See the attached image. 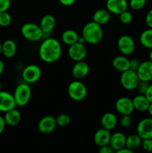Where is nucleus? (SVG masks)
<instances>
[{
    "label": "nucleus",
    "mask_w": 152,
    "mask_h": 153,
    "mask_svg": "<svg viewBox=\"0 0 152 153\" xmlns=\"http://www.w3.org/2000/svg\"><path fill=\"white\" fill-rule=\"evenodd\" d=\"M62 54L61 43L55 38H46L42 42L39 48V55L42 61L54 63L60 59Z\"/></svg>",
    "instance_id": "f257e3e1"
},
{
    "label": "nucleus",
    "mask_w": 152,
    "mask_h": 153,
    "mask_svg": "<svg viewBox=\"0 0 152 153\" xmlns=\"http://www.w3.org/2000/svg\"><path fill=\"white\" fill-rule=\"evenodd\" d=\"M82 37L86 43L89 44H97L103 37V30L101 25L94 21L86 23L82 30Z\"/></svg>",
    "instance_id": "f03ea898"
},
{
    "label": "nucleus",
    "mask_w": 152,
    "mask_h": 153,
    "mask_svg": "<svg viewBox=\"0 0 152 153\" xmlns=\"http://www.w3.org/2000/svg\"><path fill=\"white\" fill-rule=\"evenodd\" d=\"M13 98L16 106L23 107L29 102L31 97V89L28 83H21L16 86L13 92Z\"/></svg>",
    "instance_id": "7ed1b4c3"
},
{
    "label": "nucleus",
    "mask_w": 152,
    "mask_h": 153,
    "mask_svg": "<svg viewBox=\"0 0 152 153\" xmlns=\"http://www.w3.org/2000/svg\"><path fill=\"white\" fill-rule=\"evenodd\" d=\"M21 34L24 38L28 41L37 42L41 40L44 36L40 25L32 22H27L21 27Z\"/></svg>",
    "instance_id": "20e7f679"
},
{
    "label": "nucleus",
    "mask_w": 152,
    "mask_h": 153,
    "mask_svg": "<svg viewBox=\"0 0 152 153\" xmlns=\"http://www.w3.org/2000/svg\"><path fill=\"white\" fill-rule=\"evenodd\" d=\"M67 93L72 100L80 102L86 98L87 95V89L84 84L76 79L69 85Z\"/></svg>",
    "instance_id": "39448f33"
},
{
    "label": "nucleus",
    "mask_w": 152,
    "mask_h": 153,
    "mask_svg": "<svg viewBox=\"0 0 152 153\" xmlns=\"http://www.w3.org/2000/svg\"><path fill=\"white\" fill-rule=\"evenodd\" d=\"M139 79L137 72L134 70H128L122 73L120 76V83L124 89L127 91H134L136 90Z\"/></svg>",
    "instance_id": "423d86ee"
},
{
    "label": "nucleus",
    "mask_w": 152,
    "mask_h": 153,
    "mask_svg": "<svg viewBox=\"0 0 152 153\" xmlns=\"http://www.w3.org/2000/svg\"><path fill=\"white\" fill-rule=\"evenodd\" d=\"M117 47L122 55L128 56L134 53L136 49V44L131 36L122 35L118 40Z\"/></svg>",
    "instance_id": "0eeeda50"
},
{
    "label": "nucleus",
    "mask_w": 152,
    "mask_h": 153,
    "mask_svg": "<svg viewBox=\"0 0 152 153\" xmlns=\"http://www.w3.org/2000/svg\"><path fill=\"white\" fill-rule=\"evenodd\" d=\"M42 72L40 67L35 64H30L22 70V79L25 83L34 84L41 77Z\"/></svg>",
    "instance_id": "6e6552de"
},
{
    "label": "nucleus",
    "mask_w": 152,
    "mask_h": 153,
    "mask_svg": "<svg viewBox=\"0 0 152 153\" xmlns=\"http://www.w3.org/2000/svg\"><path fill=\"white\" fill-rule=\"evenodd\" d=\"M86 54H87V50H86V47L85 46L84 43L77 42L74 44L69 46V57L75 62L83 61L86 58Z\"/></svg>",
    "instance_id": "1a4fd4ad"
},
{
    "label": "nucleus",
    "mask_w": 152,
    "mask_h": 153,
    "mask_svg": "<svg viewBox=\"0 0 152 153\" xmlns=\"http://www.w3.org/2000/svg\"><path fill=\"white\" fill-rule=\"evenodd\" d=\"M137 134L142 139L152 138V117H145L139 122L137 126Z\"/></svg>",
    "instance_id": "9d476101"
},
{
    "label": "nucleus",
    "mask_w": 152,
    "mask_h": 153,
    "mask_svg": "<svg viewBox=\"0 0 152 153\" xmlns=\"http://www.w3.org/2000/svg\"><path fill=\"white\" fill-rule=\"evenodd\" d=\"M115 108L116 110L122 115H131L135 110L132 100L128 97H121L118 99L115 103Z\"/></svg>",
    "instance_id": "9b49d317"
},
{
    "label": "nucleus",
    "mask_w": 152,
    "mask_h": 153,
    "mask_svg": "<svg viewBox=\"0 0 152 153\" xmlns=\"http://www.w3.org/2000/svg\"><path fill=\"white\" fill-rule=\"evenodd\" d=\"M16 106L13 94L7 91H0V112L5 113L16 108Z\"/></svg>",
    "instance_id": "f8f14e48"
},
{
    "label": "nucleus",
    "mask_w": 152,
    "mask_h": 153,
    "mask_svg": "<svg viewBox=\"0 0 152 153\" xmlns=\"http://www.w3.org/2000/svg\"><path fill=\"white\" fill-rule=\"evenodd\" d=\"M57 127L55 117L52 116H45L40 120L37 125L39 131L43 134H49L55 131Z\"/></svg>",
    "instance_id": "ddd939ff"
},
{
    "label": "nucleus",
    "mask_w": 152,
    "mask_h": 153,
    "mask_svg": "<svg viewBox=\"0 0 152 153\" xmlns=\"http://www.w3.org/2000/svg\"><path fill=\"white\" fill-rule=\"evenodd\" d=\"M128 8V2L127 0H107L106 1V9L113 14H120Z\"/></svg>",
    "instance_id": "4468645a"
},
{
    "label": "nucleus",
    "mask_w": 152,
    "mask_h": 153,
    "mask_svg": "<svg viewBox=\"0 0 152 153\" xmlns=\"http://www.w3.org/2000/svg\"><path fill=\"white\" fill-rule=\"evenodd\" d=\"M137 73L140 81L148 82L152 81V61L148 60L141 62Z\"/></svg>",
    "instance_id": "2eb2a0df"
},
{
    "label": "nucleus",
    "mask_w": 152,
    "mask_h": 153,
    "mask_svg": "<svg viewBox=\"0 0 152 153\" xmlns=\"http://www.w3.org/2000/svg\"><path fill=\"white\" fill-rule=\"evenodd\" d=\"M89 72V67L87 63L83 61H77L73 66L72 70V75L77 80L83 79L88 75Z\"/></svg>",
    "instance_id": "dca6fc26"
},
{
    "label": "nucleus",
    "mask_w": 152,
    "mask_h": 153,
    "mask_svg": "<svg viewBox=\"0 0 152 153\" xmlns=\"http://www.w3.org/2000/svg\"><path fill=\"white\" fill-rule=\"evenodd\" d=\"M110 131L104 128H99L95 132L93 136L94 143L98 147L109 144L110 140Z\"/></svg>",
    "instance_id": "f3484780"
},
{
    "label": "nucleus",
    "mask_w": 152,
    "mask_h": 153,
    "mask_svg": "<svg viewBox=\"0 0 152 153\" xmlns=\"http://www.w3.org/2000/svg\"><path fill=\"white\" fill-rule=\"evenodd\" d=\"M126 137L125 134L120 131H117L111 134L109 144L114 149L115 152H117L119 149L125 147L126 143Z\"/></svg>",
    "instance_id": "a211bd4d"
},
{
    "label": "nucleus",
    "mask_w": 152,
    "mask_h": 153,
    "mask_svg": "<svg viewBox=\"0 0 152 153\" xmlns=\"http://www.w3.org/2000/svg\"><path fill=\"white\" fill-rule=\"evenodd\" d=\"M101 124L102 128L111 131L114 129L118 124V119L116 114L112 112L104 114L101 118Z\"/></svg>",
    "instance_id": "6ab92c4d"
},
{
    "label": "nucleus",
    "mask_w": 152,
    "mask_h": 153,
    "mask_svg": "<svg viewBox=\"0 0 152 153\" xmlns=\"http://www.w3.org/2000/svg\"><path fill=\"white\" fill-rule=\"evenodd\" d=\"M56 20L55 16L52 14H46L41 18L40 22V27L45 34H49L55 28Z\"/></svg>",
    "instance_id": "aec40b11"
},
{
    "label": "nucleus",
    "mask_w": 152,
    "mask_h": 153,
    "mask_svg": "<svg viewBox=\"0 0 152 153\" xmlns=\"http://www.w3.org/2000/svg\"><path fill=\"white\" fill-rule=\"evenodd\" d=\"M112 65L116 71L123 73L126 70H130V59L125 55H118L113 58Z\"/></svg>",
    "instance_id": "412c9836"
},
{
    "label": "nucleus",
    "mask_w": 152,
    "mask_h": 153,
    "mask_svg": "<svg viewBox=\"0 0 152 153\" xmlns=\"http://www.w3.org/2000/svg\"><path fill=\"white\" fill-rule=\"evenodd\" d=\"M17 46L13 40L7 39L1 43V54L7 58H12L16 55Z\"/></svg>",
    "instance_id": "4be33fe9"
},
{
    "label": "nucleus",
    "mask_w": 152,
    "mask_h": 153,
    "mask_svg": "<svg viewBox=\"0 0 152 153\" xmlns=\"http://www.w3.org/2000/svg\"><path fill=\"white\" fill-rule=\"evenodd\" d=\"M6 125L9 126H16L21 121V114L16 108L5 112L4 115Z\"/></svg>",
    "instance_id": "5701e85b"
},
{
    "label": "nucleus",
    "mask_w": 152,
    "mask_h": 153,
    "mask_svg": "<svg viewBox=\"0 0 152 153\" xmlns=\"http://www.w3.org/2000/svg\"><path fill=\"white\" fill-rule=\"evenodd\" d=\"M132 101L134 109L140 112L147 111L151 103L144 94H138L133 99Z\"/></svg>",
    "instance_id": "b1692460"
},
{
    "label": "nucleus",
    "mask_w": 152,
    "mask_h": 153,
    "mask_svg": "<svg viewBox=\"0 0 152 153\" xmlns=\"http://www.w3.org/2000/svg\"><path fill=\"white\" fill-rule=\"evenodd\" d=\"M110 13L106 8H99L94 12L92 21L99 25H105L110 21Z\"/></svg>",
    "instance_id": "393cba45"
},
{
    "label": "nucleus",
    "mask_w": 152,
    "mask_h": 153,
    "mask_svg": "<svg viewBox=\"0 0 152 153\" xmlns=\"http://www.w3.org/2000/svg\"><path fill=\"white\" fill-rule=\"evenodd\" d=\"M79 35L75 31L72 29H67L61 34V40L66 45H72L78 41Z\"/></svg>",
    "instance_id": "a878e982"
},
{
    "label": "nucleus",
    "mask_w": 152,
    "mask_h": 153,
    "mask_svg": "<svg viewBox=\"0 0 152 153\" xmlns=\"http://www.w3.org/2000/svg\"><path fill=\"white\" fill-rule=\"evenodd\" d=\"M142 141V139L140 137V136L137 134H133L126 137V143L125 146L131 149L132 152L137 150L139 148L141 147Z\"/></svg>",
    "instance_id": "bb28decb"
},
{
    "label": "nucleus",
    "mask_w": 152,
    "mask_h": 153,
    "mask_svg": "<svg viewBox=\"0 0 152 153\" xmlns=\"http://www.w3.org/2000/svg\"><path fill=\"white\" fill-rule=\"evenodd\" d=\"M139 42L143 47L152 49V28H148L144 30L139 36Z\"/></svg>",
    "instance_id": "cd10ccee"
},
{
    "label": "nucleus",
    "mask_w": 152,
    "mask_h": 153,
    "mask_svg": "<svg viewBox=\"0 0 152 153\" xmlns=\"http://www.w3.org/2000/svg\"><path fill=\"white\" fill-rule=\"evenodd\" d=\"M57 126L60 127H66L69 126L71 123V117L67 114H60L55 117Z\"/></svg>",
    "instance_id": "c85d7f7f"
},
{
    "label": "nucleus",
    "mask_w": 152,
    "mask_h": 153,
    "mask_svg": "<svg viewBox=\"0 0 152 153\" xmlns=\"http://www.w3.org/2000/svg\"><path fill=\"white\" fill-rule=\"evenodd\" d=\"M12 22V17L7 11L0 12V26L7 27L10 25Z\"/></svg>",
    "instance_id": "c756f323"
},
{
    "label": "nucleus",
    "mask_w": 152,
    "mask_h": 153,
    "mask_svg": "<svg viewBox=\"0 0 152 153\" xmlns=\"http://www.w3.org/2000/svg\"><path fill=\"white\" fill-rule=\"evenodd\" d=\"M146 0H130L128 6H130L132 10H139L145 6Z\"/></svg>",
    "instance_id": "7c9ffc66"
},
{
    "label": "nucleus",
    "mask_w": 152,
    "mask_h": 153,
    "mask_svg": "<svg viewBox=\"0 0 152 153\" xmlns=\"http://www.w3.org/2000/svg\"><path fill=\"white\" fill-rule=\"evenodd\" d=\"M119 16L120 22H122V24H125V25L130 24L133 20L132 13L128 10H125L124 12L121 13L120 14H119Z\"/></svg>",
    "instance_id": "2f4dec72"
},
{
    "label": "nucleus",
    "mask_w": 152,
    "mask_h": 153,
    "mask_svg": "<svg viewBox=\"0 0 152 153\" xmlns=\"http://www.w3.org/2000/svg\"><path fill=\"white\" fill-rule=\"evenodd\" d=\"M132 123L133 120L131 115H122L120 120H119V124H120V126L122 128H129V127H131V125H132Z\"/></svg>",
    "instance_id": "473e14b6"
},
{
    "label": "nucleus",
    "mask_w": 152,
    "mask_h": 153,
    "mask_svg": "<svg viewBox=\"0 0 152 153\" xmlns=\"http://www.w3.org/2000/svg\"><path fill=\"white\" fill-rule=\"evenodd\" d=\"M141 146L145 152H152V138L142 139Z\"/></svg>",
    "instance_id": "72a5a7b5"
},
{
    "label": "nucleus",
    "mask_w": 152,
    "mask_h": 153,
    "mask_svg": "<svg viewBox=\"0 0 152 153\" xmlns=\"http://www.w3.org/2000/svg\"><path fill=\"white\" fill-rule=\"evenodd\" d=\"M149 82H144V81H139L136 90H137V92L139 93V94H145Z\"/></svg>",
    "instance_id": "f704fd0d"
},
{
    "label": "nucleus",
    "mask_w": 152,
    "mask_h": 153,
    "mask_svg": "<svg viewBox=\"0 0 152 153\" xmlns=\"http://www.w3.org/2000/svg\"><path fill=\"white\" fill-rule=\"evenodd\" d=\"M10 0H0V12L7 11L10 7Z\"/></svg>",
    "instance_id": "c9c22d12"
},
{
    "label": "nucleus",
    "mask_w": 152,
    "mask_h": 153,
    "mask_svg": "<svg viewBox=\"0 0 152 153\" xmlns=\"http://www.w3.org/2000/svg\"><path fill=\"white\" fill-rule=\"evenodd\" d=\"M140 64H141V62L138 59H137V58L130 59V70L137 72L139 67Z\"/></svg>",
    "instance_id": "e433bc0d"
},
{
    "label": "nucleus",
    "mask_w": 152,
    "mask_h": 153,
    "mask_svg": "<svg viewBox=\"0 0 152 153\" xmlns=\"http://www.w3.org/2000/svg\"><path fill=\"white\" fill-rule=\"evenodd\" d=\"M145 20V23L148 25V27L152 28V8L150 9L146 13Z\"/></svg>",
    "instance_id": "4c0bfd02"
},
{
    "label": "nucleus",
    "mask_w": 152,
    "mask_h": 153,
    "mask_svg": "<svg viewBox=\"0 0 152 153\" xmlns=\"http://www.w3.org/2000/svg\"><path fill=\"white\" fill-rule=\"evenodd\" d=\"M98 152L100 153H114L115 151L111 146H110V144L105 145V146H103L99 147V150Z\"/></svg>",
    "instance_id": "58836bf2"
},
{
    "label": "nucleus",
    "mask_w": 152,
    "mask_h": 153,
    "mask_svg": "<svg viewBox=\"0 0 152 153\" xmlns=\"http://www.w3.org/2000/svg\"><path fill=\"white\" fill-rule=\"evenodd\" d=\"M144 95L145 96V97L150 102H152V84H151V85L149 84Z\"/></svg>",
    "instance_id": "ea45409f"
},
{
    "label": "nucleus",
    "mask_w": 152,
    "mask_h": 153,
    "mask_svg": "<svg viewBox=\"0 0 152 153\" xmlns=\"http://www.w3.org/2000/svg\"><path fill=\"white\" fill-rule=\"evenodd\" d=\"M5 127H6V123L4 119V117L0 115V134H2L3 131H4V129H5Z\"/></svg>",
    "instance_id": "a19ab883"
},
{
    "label": "nucleus",
    "mask_w": 152,
    "mask_h": 153,
    "mask_svg": "<svg viewBox=\"0 0 152 153\" xmlns=\"http://www.w3.org/2000/svg\"><path fill=\"white\" fill-rule=\"evenodd\" d=\"M60 3L63 6H71L76 1V0H59Z\"/></svg>",
    "instance_id": "79ce46f5"
},
{
    "label": "nucleus",
    "mask_w": 152,
    "mask_h": 153,
    "mask_svg": "<svg viewBox=\"0 0 152 153\" xmlns=\"http://www.w3.org/2000/svg\"><path fill=\"white\" fill-rule=\"evenodd\" d=\"M133 152L131 150V149H129L128 148H127L126 146H125V147H123L122 149H119V151H118L117 153H132Z\"/></svg>",
    "instance_id": "37998d69"
},
{
    "label": "nucleus",
    "mask_w": 152,
    "mask_h": 153,
    "mask_svg": "<svg viewBox=\"0 0 152 153\" xmlns=\"http://www.w3.org/2000/svg\"><path fill=\"white\" fill-rule=\"evenodd\" d=\"M4 62L0 59V76H1V74H2L3 72H4Z\"/></svg>",
    "instance_id": "c03bdc74"
},
{
    "label": "nucleus",
    "mask_w": 152,
    "mask_h": 153,
    "mask_svg": "<svg viewBox=\"0 0 152 153\" xmlns=\"http://www.w3.org/2000/svg\"><path fill=\"white\" fill-rule=\"evenodd\" d=\"M147 111L148 112V114H149V115H150V117H152V102L150 103V105H149L148 109Z\"/></svg>",
    "instance_id": "a18cd8bd"
},
{
    "label": "nucleus",
    "mask_w": 152,
    "mask_h": 153,
    "mask_svg": "<svg viewBox=\"0 0 152 153\" xmlns=\"http://www.w3.org/2000/svg\"><path fill=\"white\" fill-rule=\"evenodd\" d=\"M148 57H149V60H150L151 61H152V49H150V52H149Z\"/></svg>",
    "instance_id": "49530a36"
},
{
    "label": "nucleus",
    "mask_w": 152,
    "mask_h": 153,
    "mask_svg": "<svg viewBox=\"0 0 152 153\" xmlns=\"http://www.w3.org/2000/svg\"><path fill=\"white\" fill-rule=\"evenodd\" d=\"M1 55V43L0 42V55Z\"/></svg>",
    "instance_id": "de8ad7c7"
},
{
    "label": "nucleus",
    "mask_w": 152,
    "mask_h": 153,
    "mask_svg": "<svg viewBox=\"0 0 152 153\" xmlns=\"http://www.w3.org/2000/svg\"><path fill=\"white\" fill-rule=\"evenodd\" d=\"M1 88H2V85H1V81H0V91H1Z\"/></svg>",
    "instance_id": "09e8293b"
}]
</instances>
